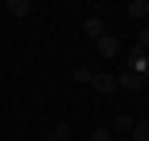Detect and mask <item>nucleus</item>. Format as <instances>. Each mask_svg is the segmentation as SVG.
Segmentation results:
<instances>
[{"label":"nucleus","mask_w":149,"mask_h":141,"mask_svg":"<svg viewBox=\"0 0 149 141\" xmlns=\"http://www.w3.org/2000/svg\"><path fill=\"white\" fill-rule=\"evenodd\" d=\"M91 141H116V137H112L108 129H95V133H91Z\"/></svg>","instance_id":"9b49d317"},{"label":"nucleus","mask_w":149,"mask_h":141,"mask_svg":"<svg viewBox=\"0 0 149 141\" xmlns=\"http://www.w3.org/2000/svg\"><path fill=\"white\" fill-rule=\"evenodd\" d=\"M128 141H149V116L133 120V133H128Z\"/></svg>","instance_id":"0eeeda50"},{"label":"nucleus","mask_w":149,"mask_h":141,"mask_svg":"<svg viewBox=\"0 0 149 141\" xmlns=\"http://www.w3.org/2000/svg\"><path fill=\"white\" fill-rule=\"evenodd\" d=\"M133 120H137V116L116 112V116H112V129H108V133H112V137H128V133H133Z\"/></svg>","instance_id":"f03ea898"},{"label":"nucleus","mask_w":149,"mask_h":141,"mask_svg":"<svg viewBox=\"0 0 149 141\" xmlns=\"http://www.w3.org/2000/svg\"><path fill=\"white\" fill-rule=\"evenodd\" d=\"M91 87H95L100 96H112V91H116V75H108V70H91Z\"/></svg>","instance_id":"f257e3e1"},{"label":"nucleus","mask_w":149,"mask_h":141,"mask_svg":"<svg viewBox=\"0 0 149 141\" xmlns=\"http://www.w3.org/2000/svg\"><path fill=\"white\" fill-rule=\"evenodd\" d=\"M4 8H8L13 17H29V13H33V4H29V0H8Z\"/></svg>","instance_id":"6e6552de"},{"label":"nucleus","mask_w":149,"mask_h":141,"mask_svg":"<svg viewBox=\"0 0 149 141\" xmlns=\"http://www.w3.org/2000/svg\"><path fill=\"white\" fill-rule=\"evenodd\" d=\"M124 13L133 17V21H145L149 17V0H133V4H124Z\"/></svg>","instance_id":"423d86ee"},{"label":"nucleus","mask_w":149,"mask_h":141,"mask_svg":"<svg viewBox=\"0 0 149 141\" xmlns=\"http://www.w3.org/2000/svg\"><path fill=\"white\" fill-rule=\"evenodd\" d=\"M137 50H141V54H145V50H149V25L137 33Z\"/></svg>","instance_id":"9d476101"},{"label":"nucleus","mask_w":149,"mask_h":141,"mask_svg":"<svg viewBox=\"0 0 149 141\" xmlns=\"http://www.w3.org/2000/svg\"><path fill=\"white\" fill-rule=\"evenodd\" d=\"M83 33H87V38H91V42H100V38H104V33H108V25L100 21V17H87V25H83Z\"/></svg>","instance_id":"39448f33"},{"label":"nucleus","mask_w":149,"mask_h":141,"mask_svg":"<svg viewBox=\"0 0 149 141\" xmlns=\"http://www.w3.org/2000/svg\"><path fill=\"white\" fill-rule=\"evenodd\" d=\"M120 87H124V91H141V87H145V75L124 70V75H116V91H120Z\"/></svg>","instance_id":"7ed1b4c3"},{"label":"nucleus","mask_w":149,"mask_h":141,"mask_svg":"<svg viewBox=\"0 0 149 141\" xmlns=\"http://www.w3.org/2000/svg\"><path fill=\"white\" fill-rule=\"evenodd\" d=\"M116 141H128V137H116Z\"/></svg>","instance_id":"f8f14e48"},{"label":"nucleus","mask_w":149,"mask_h":141,"mask_svg":"<svg viewBox=\"0 0 149 141\" xmlns=\"http://www.w3.org/2000/svg\"><path fill=\"white\" fill-rule=\"evenodd\" d=\"M46 141H70V125L62 120V125H54L50 133H46Z\"/></svg>","instance_id":"1a4fd4ad"},{"label":"nucleus","mask_w":149,"mask_h":141,"mask_svg":"<svg viewBox=\"0 0 149 141\" xmlns=\"http://www.w3.org/2000/svg\"><path fill=\"white\" fill-rule=\"evenodd\" d=\"M95 50H100L104 58H116V54H120V38H116V33H104V38L95 42Z\"/></svg>","instance_id":"20e7f679"}]
</instances>
